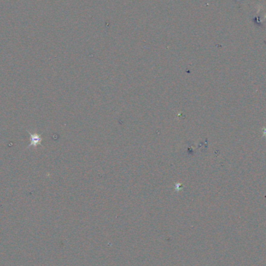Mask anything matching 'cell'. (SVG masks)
<instances>
[{
	"label": "cell",
	"instance_id": "cell-1",
	"mask_svg": "<svg viewBox=\"0 0 266 266\" xmlns=\"http://www.w3.org/2000/svg\"><path fill=\"white\" fill-rule=\"evenodd\" d=\"M27 132L30 135V140L29 146H27V149H29V148H36L39 145H41L42 139H41V135H39L38 133L36 132V131H29V130H27Z\"/></svg>",
	"mask_w": 266,
	"mask_h": 266
},
{
	"label": "cell",
	"instance_id": "cell-2",
	"mask_svg": "<svg viewBox=\"0 0 266 266\" xmlns=\"http://www.w3.org/2000/svg\"><path fill=\"white\" fill-rule=\"evenodd\" d=\"M262 131H263L262 137H264V138H266V127L263 128H262Z\"/></svg>",
	"mask_w": 266,
	"mask_h": 266
}]
</instances>
